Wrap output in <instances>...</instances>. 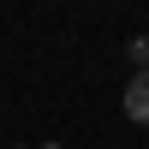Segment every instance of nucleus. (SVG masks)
<instances>
[{
    "label": "nucleus",
    "mask_w": 149,
    "mask_h": 149,
    "mask_svg": "<svg viewBox=\"0 0 149 149\" xmlns=\"http://www.w3.org/2000/svg\"><path fill=\"white\" fill-rule=\"evenodd\" d=\"M125 113L137 119V125H149V72H137V78L125 84Z\"/></svg>",
    "instance_id": "1"
}]
</instances>
